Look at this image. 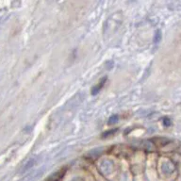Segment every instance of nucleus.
I'll return each mask as SVG.
<instances>
[{
	"label": "nucleus",
	"instance_id": "f257e3e1",
	"mask_svg": "<svg viewBox=\"0 0 181 181\" xmlns=\"http://www.w3.org/2000/svg\"><path fill=\"white\" fill-rule=\"evenodd\" d=\"M161 169H162V172L164 174L170 175V174H172L174 171L176 170V166H175V164L172 161H170V160H167V161H165L162 164Z\"/></svg>",
	"mask_w": 181,
	"mask_h": 181
},
{
	"label": "nucleus",
	"instance_id": "f03ea898",
	"mask_svg": "<svg viewBox=\"0 0 181 181\" xmlns=\"http://www.w3.org/2000/svg\"><path fill=\"white\" fill-rule=\"evenodd\" d=\"M106 81H107V77L102 78L101 81H100L97 85H95V86L93 88V90H92V94H93V95L97 94L100 92V90H101V89L103 88V86H104V84H105Z\"/></svg>",
	"mask_w": 181,
	"mask_h": 181
},
{
	"label": "nucleus",
	"instance_id": "7ed1b4c3",
	"mask_svg": "<svg viewBox=\"0 0 181 181\" xmlns=\"http://www.w3.org/2000/svg\"><path fill=\"white\" fill-rule=\"evenodd\" d=\"M36 163V158H29L27 161L26 162V164L23 166L22 168V173H25L27 172V171L29 169V168H31L34 164Z\"/></svg>",
	"mask_w": 181,
	"mask_h": 181
},
{
	"label": "nucleus",
	"instance_id": "20e7f679",
	"mask_svg": "<svg viewBox=\"0 0 181 181\" xmlns=\"http://www.w3.org/2000/svg\"><path fill=\"white\" fill-rule=\"evenodd\" d=\"M62 173H56L48 178V181H58L59 177H62Z\"/></svg>",
	"mask_w": 181,
	"mask_h": 181
},
{
	"label": "nucleus",
	"instance_id": "39448f33",
	"mask_svg": "<svg viewBox=\"0 0 181 181\" xmlns=\"http://www.w3.org/2000/svg\"><path fill=\"white\" fill-rule=\"evenodd\" d=\"M119 117L117 114H114L112 116H110V118L108 119V125H112V124H115L117 123V121H118Z\"/></svg>",
	"mask_w": 181,
	"mask_h": 181
},
{
	"label": "nucleus",
	"instance_id": "423d86ee",
	"mask_svg": "<svg viewBox=\"0 0 181 181\" xmlns=\"http://www.w3.org/2000/svg\"><path fill=\"white\" fill-rule=\"evenodd\" d=\"M117 131H118V128L110 129V130H108V131H107V132H105V133L103 134V138L108 137V136H110V135H113V134H115V133H116Z\"/></svg>",
	"mask_w": 181,
	"mask_h": 181
},
{
	"label": "nucleus",
	"instance_id": "0eeeda50",
	"mask_svg": "<svg viewBox=\"0 0 181 181\" xmlns=\"http://www.w3.org/2000/svg\"><path fill=\"white\" fill-rule=\"evenodd\" d=\"M160 38H161V32H160L159 30H158V31L156 32V35H155V43L159 42Z\"/></svg>",
	"mask_w": 181,
	"mask_h": 181
},
{
	"label": "nucleus",
	"instance_id": "6e6552de",
	"mask_svg": "<svg viewBox=\"0 0 181 181\" xmlns=\"http://www.w3.org/2000/svg\"><path fill=\"white\" fill-rule=\"evenodd\" d=\"M163 125L165 126H171V121H170L169 118H164L163 119Z\"/></svg>",
	"mask_w": 181,
	"mask_h": 181
},
{
	"label": "nucleus",
	"instance_id": "1a4fd4ad",
	"mask_svg": "<svg viewBox=\"0 0 181 181\" xmlns=\"http://www.w3.org/2000/svg\"><path fill=\"white\" fill-rule=\"evenodd\" d=\"M72 181H82V179H81V178H75V179H73Z\"/></svg>",
	"mask_w": 181,
	"mask_h": 181
}]
</instances>
